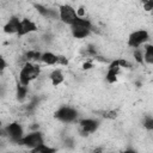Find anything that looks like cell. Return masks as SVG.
Masks as SVG:
<instances>
[{
  "instance_id": "6da1fadb",
  "label": "cell",
  "mask_w": 153,
  "mask_h": 153,
  "mask_svg": "<svg viewBox=\"0 0 153 153\" xmlns=\"http://www.w3.org/2000/svg\"><path fill=\"white\" fill-rule=\"evenodd\" d=\"M41 73L39 65L35 62H25L19 71V84L27 86L32 80L37 79Z\"/></svg>"
},
{
  "instance_id": "7a4b0ae2",
  "label": "cell",
  "mask_w": 153,
  "mask_h": 153,
  "mask_svg": "<svg viewBox=\"0 0 153 153\" xmlns=\"http://www.w3.org/2000/svg\"><path fill=\"white\" fill-rule=\"evenodd\" d=\"M92 30V23L84 17H78L76 20L71 25V31L74 38H85L91 33Z\"/></svg>"
},
{
  "instance_id": "3957f363",
  "label": "cell",
  "mask_w": 153,
  "mask_h": 153,
  "mask_svg": "<svg viewBox=\"0 0 153 153\" xmlns=\"http://www.w3.org/2000/svg\"><path fill=\"white\" fill-rule=\"evenodd\" d=\"M57 11H59L60 20H61L63 24L69 25V26H71V25L76 20V18L79 17L76 10H75L74 7H72L71 5H67V4L60 5Z\"/></svg>"
},
{
  "instance_id": "277c9868",
  "label": "cell",
  "mask_w": 153,
  "mask_h": 153,
  "mask_svg": "<svg viewBox=\"0 0 153 153\" xmlns=\"http://www.w3.org/2000/svg\"><path fill=\"white\" fill-rule=\"evenodd\" d=\"M54 117L62 123H72L78 118V111L72 106H61L54 115Z\"/></svg>"
},
{
  "instance_id": "5b68a950",
  "label": "cell",
  "mask_w": 153,
  "mask_h": 153,
  "mask_svg": "<svg viewBox=\"0 0 153 153\" xmlns=\"http://www.w3.org/2000/svg\"><path fill=\"white\" fill-rule=\"evenodd\" d=\"M43 143H44V139H43V135L41 131H32L27 135H24L19 142V145H23V146L27 147L29 149H33Z\"/></svg>"
},
{
  "instance_id": "8992f818",
  "label": "cell",
  "mask_w": 153,
  "mask_h": 153,
  "mask_svg": "<svg viewBox=\"0 0 153 153\" xmlns=\"http://www.w3.org/2000/svg\"><path fill=\"white\" fill-rule=\"evenodd\" d=\"M4 131L6 133V135L8 136V139L14 142V143H19L20 140L23 139L24 136V130H23V127L18 123V122H12L10 123L5 129Z\"/></svg>"
},
{
  "instance_id": "52a82bcc",
  "label": "cell",
  "mask_w": 153,
  "mask_h": 153,
  "mask_svg": "<svg viewBox=\"0 0 153 153\" xmlns=\"http://www.w3.org/2000/svg\"><path fill=\"white\" fill-rule=\"evenodd\" d=\"M149 38V35L146 30H136L134 32H131L128 37V45L130 48H139L140 45H142L143 43H146Z\"/></svg>"
},
{
  "instance_id": "ba28073f",
  "label": "cell",
  "mask_w": 153,
  "mask_h": 153,
  "mask_svg": "<svg viewBox=\"0 0 153 153\" xmlns=\"http://www.w3.org/2000/svg\"><path fill=\"white\" fill-rule=\"evenodd\" d=\"M98 126H99V121L93 118H82L79 121V127L82 135H88L91 133H94Z\"/></svg>"
},
{
  "instance_id": "9c48e42d",
  "label": "cell",
  "mask_w": 153,
  "mask_h": 153,
  "mask_svg": "<svg viewBox=\"0 0 153 153\" xmlns=\"http://www.w3.org/2000/svg\"><path fill=\"white\" fill-rule=\"evenodd\" d=\"M37 30H38V27L32 20H30L29 18H23L20 20V26H19V31H18L17 36L18 37H23V36L33 33Z\"/></svg>"
},
{
  "instance_id": "30bf717a",
  "label": "cell",
  "mask_w": 153,
  "mask_h": 153,
  "mask_svg": "<svg viewBox=\"0 0 153 153\" xmlns=\"http://www.w3.org/2000/svg\"><path fill=\"white\" fill-rule=\"evenodd\" d=\"M35 8L37 10V12L44 17V18H48V19H60L59 17V11L56 10H53V8H48L41 4H35Z\"/></svg>"
},
{
  "instance_id": "8fae6325",
  "label": "cell",
  "mask_w": 153,
  "mask_h": 153,
  "mask_svg": "<svg viewBox=\"0 0 153 153\" xmlns=\"http://www.w3.org/2000/svg\"><path fill=\"white\" fill-rule=\"evenodd\" d=\"M20 20L18 17H11L8 22L4 26V31L6 33H18L19 26H20Z\"/></svg>"
},
{
  "instance_id": "7c38bea8",
  "label": "cell",
  "mask_w": 153,
  "mask_h": 153,
  "mask_svg": "<svg viewBox=\"0 0 153 153\" xmlns=\"http://www.w3.org/2000/svg\"><path fill=\"white\" fill-rule=\"evenodd\" d=\"M41 61H42L44 65L54 66V65H57V63H59V55H55V54L51 53V51H45V53L42 54Z\"/></svg>"
},
{
  "instance_id": "4fadbf2b",
  "label": "cell",
  "mask_w": 153,
  "mask_h": 153,
  "mask_svg": "<svg viewBox=\"0 0 153 153\" xmlns=\"http://www.w3.org/2000/svg\"><path fill=\"white\" fill-rule=\"evenodd\" d=\"M49 79H50V81H51V84L54 86H57V85H60L63 81L65 76H63V74H62V72L60 69H54L49 74Z\"/></svg>"
},
{
  "instance_id": "5bb4252c",
  "label": "cell",
  "mask_w": 153,
  "mask_h": 153,
  "mask_svg": "<svg viewBox=\"0 0 153 153\" xmlns=\"http://www.w3.org/2000/svg\"><path fill=\"white\" fill-rule=\"evenodd\" d=\"M143 61L148 65H153V45L146 44L143 48Z\"/></svg>"
},
{
  "instance_id": "9a60e30c",
  "label": "cell",
  "mask_w": 153,
  "mask_h": 153,
  "mask_svg": "<svg viewBox=\"0 0 153 153\" xmlns=\"http://www.w3.org/2000/svg\"><path fill=\"white\" fill-rule=\"evenodd\" d=\"M41 56H42V54L38 50H29L25 54V62H35V61H38V60H41Z\"/></svg>"
},
{
  "instance_id": "2e32d148",
  "label": "cell",
  "mask_w": 153,
  "mask_h": 153,
  "mask_svg": "<svg viewBox=\"0 0 153 153\" xmlns=\"http://www.w3.org/2000/svg\"><path fill=\"white\" fill-rule=\"evenodd\" d=\"M26 94H27V86H25L23 84H18L17 85V98H18V100L23 102L26 98Z\"/></svg>"
},
{
  "instance_id": "e0dca14e",
  "label": "cell",
  "mask_w": 153,
  "mask_h": 153,
  "mask_svg": "<svg viewBox=\"0 0 153 153\" xmlns=\"http://www.w3.org/2000/svg\"><path fill=\"white\" fill-rule=\"evenodd\" d=\"M55 151H56L55 148L48 147V146H45V143H43V145H41V146H38V147L31 149V152H33V153H53V152H55Z\"/></svg>"
},
{
  "instance_id": "ac0fdd59",
  "label": "cell",
  "mask_w": 153,
  "mask_h": 153,
  "mask_svg": "<svg viewBox=\"0 0 153 153\" xmlns=\"http://www.w3.org/2000/svg\"><path fill=\"white\" fill-rule=\"evenodd\" d=\"M143 127L147 130H153V116H145L143 118Z\"/></svg>"
},
{
  "instance_id": "d6986e66",
  "label": "cell",
  "mask_w": 153,
  "mask_h": 153,
  "mask_svg": "<svg viewBox=\"0 0 153 153\" xmlns=\"http://www.w3.org/2000/svg\"><path fill=\"white\" fill-rule=\"evenodd\" d=\"M134 59L137 63H143V53L141 50H139L137 48L134 50Z\"/></svg>"
},
{
  "instance_id": "ffe728a7",
  "label": "cell",
  "mask_w": 153,
  "mask_h": 153,
  "mask_svg": "<svg viewBox=\"0 0 153 153\" xmlns=\"http://www.w3.org/2000/svg\"><path fill=\"white\" fill-rule=\"evenodd\" d=\"M143 8L146 11H153V0H142Z\"/></svg>"
},
{
  "instance_id": "44dd1931",
  "label": "cell",
  "mask_w": 153,
  "mask_h": 153,
  "mask_svg": "<svg viewBox=\"0 0 153 153\" xmlns=\"http://www.w3.org/2000/svg\"><path fill=\"white\" fill-rule=\"evenodd\" d=\"M92 68V63L91 62H85L84 63V69H90Z\"/></svg>"
},
{
  "instance_id": "7402d4cb",
  "label": "cell",
  "mask_w": 153,
  "mask_h": 153,
  "mask_svg": "<svg viewBox=\"0 0 153 153\" xmlns=\"http://www.w3.org/2000/svg\"><path fill=\"white\" fill-rule=\"evenodd\" d=\"M5 67H6V62H5L4 57H1V69L4 71V69H5Z\"/></svg>"
}]
</instances>
